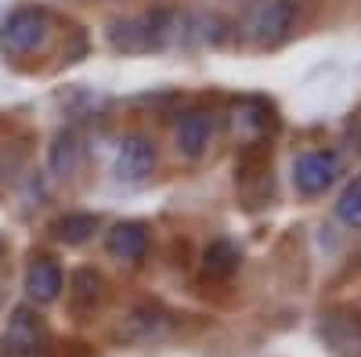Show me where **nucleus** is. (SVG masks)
<instances>
[{
  "label": "nucleus",
  "instance_id": "1a4fd4ad",
  "mask_svg": "<svg viewBox=\"0 0 361 357\" xmlns=\"http://www.w3.org/2000/svg\"><path fill=\"white\" fill-rule=\"evenodd\" d=\"M322 336L340 357H361V318L357 314H329L322 321Z\"/></svg>",
  "mask_w": 361,
  "mask_h": 357
},
{
  "label": "nucleus",
  "instance_id": "9b49d317",
  "mask_svg": "<svg viewBox=\"0 0 361 357\" xmlns=\"http://www.w3.org/2000/svg\"><path fill=\"white\" fill-rule=\"evenodd\" d=\"M76 166H80V141H76L73 130H62L54 137L51 152H47V170L54 177H73Z\"/></svg>",
  "mask_w": 361,
  "mask_h": 357
},
{
  "label": "nucleus",
  "instance_id": "f8f14e48",
  "mask_svg": "<svg viewBox=\"0 0 361 357\" xmlns=\"http://www.w3.org/2000/svg\"><path fill=\"white\" fill-rule=\"evenodd\" d=\"M202 271H206V278H231L238 271V249H235V242H228V238L209 242L206 253H202Z\"/></svg>",
  "mask_w": 361,
  "mask_h": 357
},
{
  "label": "nucleus",
  "instance_id": "4468645a",
  "mask_svg": "<svg viewBox=\"0 0 361 357\" xmlns=\"http://www.w3.org/2000/svg\"><path fill=\"white\" fill-rule=\"evenodd\" d=\"M102 285L105 282H102L98 271H87V267H83V271H76L73 275V303L80 311H90V307L102 300Z\"/></svg>",
  "mask_w": 361,
  "mask_h": 357
},
{
  "label": "nucleus",
  "instance_id": "7ed1b4c3",
  "mask_svg": "<svg viewBox=\"0 0 361 357\" xmlns=\"http://www.w3.org/2000/svg\"><path fill=\"white\" fill-rule=\"evenodd\" d=\"M47 37V15L40 8H18L0 22V47L11 54L37 51Z\"/></svg>",
  "mask_w": 361,
  "mask_h": 357
},
{
  "label": "nucleus",
  "instance_id": "0eeeda50",
  "mask_svg": "<svg viewBox=\"0 0 361 357\" xmlns=\"http://www.w3.org/2000/svg\"><path fill=\"white\" fill-rule=\"evenodd\" d=\"M47 343V332H44V321L29 311V307H18L8 321V346L11 353H22V357H37Z\"/></svg>",
  "mask_w": 361,
  "mask_h": 357
},
{
  "label": "nucleus",
  "instance_id": "20e7f679",
  "mask_svg": "<svg viewBox=\"0 0 361 357\" xmlns=\"http://www.w3.org/2000/svg\"><path fill=\"white\" fill-rule=\"evenodd\" d=\"M336 173H340V159L333 152L314 148V152H304L293 163V184H296L300 195H322L336 181Z\"/></svg>",
  "mask_w": 361,
  "mask_h": 357
},
{
  "label": "nucleus",
  "instance_id": "6e6552de",
  "mask_svg": "<svg viewBox=\"0 0 361 357\" xmlns=\"http://www.w3.org/2000/svg\"><path fill=\"white\" fill-rule=\"evenodd\" d=\"M58 292H62V267L51 256H33L25 271V296L33 303H54Z\"/></svg>",
  "mask_w": 361,
  "mask_h": 357
},
{
  "label": "nucleus",
  "instance_id": "dca6fc26",
  "mask_svg": "<svg viewBox=\"0 0 361 357\" xmlns=\"http://www.w3.org/2000/svg\"><path fill=\"white\" fill-rule=\"evenodd\" d=\"M238 123L246 127L250 137L260 134V130L267 127V108H264L260 101H243V105H235V127H238Z\"/></svg>",
  "mask_w": 361,
  "mask_h": 357
},
{
  "label": "nucleus",
  "instance_id": "39448f33",
  "mask_svg": "<svg viewBox=\"0 0 361 357\" xmlns=\"http://www.w3.org/2000/svg\"><path fill=\"white\" fill-rule=\"evenodd\" d=\"M156 170V144L148 141V137H141V134H134V137H127L123 144H119V156H116V177L123 184H141V181H148V173Z\"/></svg>",
  "mask_w": 361,
  "mask_h": 357
},
{
  "label": "nucleus",
  "instance_id": "2eb2a0df",
  "mask_svg": "<svg viewBox=\"0 0 361 357\" xmlns=\"http://www.w3.org/2000/svg\"><path fill=\"white\" fill-rule=\"evenodd\" d=\"M336 217H340L347 227L361 231V173L343 188V195H340V202H336Z\"/></svg>",
  "mask_w": 361,
  "mask_h": 357
},
{
  "label": "nucleus",
  "instance_id": "f257e3e1",
  "mask_svg": "<svg viewBox=\"0 0 361 357\" xmlns=\"http://www.w3.org/2000/svg\"><path fill=\"white\" fill-rule=\"evenodd\" d=\"M296 25V4L293 0H253V8L243 22V37L250 47H279L282 40H289Z\"/></svg>",
  "mask_w": 361,
  "mask_h": 357
},
{
  "label": "nucleus",
  "instance_id": "9d476101",
  "mask_svg": "<svg viewBox=\"0 0 361 357\" xmlns=\"http://www.w3.org/2000/svg\"><path fill=\"white\" fill-rule=\"evenodd\" d=\"M105 249H109L116 260H141L145 249H148V227L137 224V220L116 224V227L105 234Z\"/></svg>",
  "mask_w": 361,
  "mask_h": 357
},
{
  "label": "nucleus",
  "instance_id": "423d86ee",
  "mask_svg": "<svg viewBox=\"0 0 361 357\" xmlns=\"http://www.w3.org/2000/svg\"><path fill=\"white\" fill-rule=\"evenodd\" d=\"M173 141H177V152L185 159H199L209 148V141H214V115L202 112V108L185 112L177 130H173Z\"/></svg>",
  "mask_w": 361,
  "mask_h": 357
},
{
  "label": "nucleus",
  "instance_id": "ddd939ff",
  "mask_svg": "<svg viewBox=\"0 0 361 357\" xmlns=\"http://www.w3.org/2000/svg\"><path fill=\"white\" fill-rule=\"evenodd\" d=\"M51 231H54L58 242L80 246V242H87V238L98 231V217H94V213H66V217H58V220L51 224Z\"/></svg>",
  "mask_w": 361,
  "mask_h": 357
},
{
  "label": "nucleus",
  "instance_id": "f03ea898",
  "mask_svg": "<svg viewBox=\"0 0 361 357\" xmlns=\"http://www.w3.org/2000/svg\"><path fill=\"white\" fill-rule=\"evenodd\" d=\"M170 33V11H148L137 18H123L112 25V47L116 51H152L163 47Z\"/></svg>",
  "mask_w": 361,
  "mask_h": 357
}]
</instances>
